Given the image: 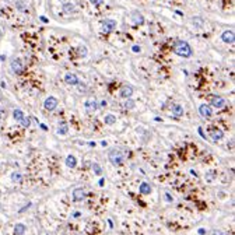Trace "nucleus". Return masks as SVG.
I'll list each match as a JSON object with an SVG mask.
<instances>
[{
  "label": "nucleus",
  "mask_w": 235,
  "mask_h": 235,
  "mask_svg": "<svg viewBox=\"0 0 235 235\" xmlns=\"http://www.w3.org/2000/svg\"><path fill=\"white\" fill-rule=\"evenodd\" d=\"M125 108H126V109H133V108H134V102H133L130 98H129L126 102H125Z\"/></svg>",
  "instance_id": "nucleus-22"
},
{
  "label": "nucleus",
  "mask_w": 235,
  "mask_h": 235,
  "mask_svg": "<svg viewBox=\"0 0 235 235\" xmlns=\"http://www.w3.org/2000/svg\"><path fill=\"white\" fill-rule=\"evenodd\" d=\"M84 197H86V192L81 189V188H76V189L73 190V199H74L76 201L83 200Z\"/></svg>",
  "instance_id": "nucleus-10"
},
{
  "label": "nucleus",
  "mask_w": 235,
  "mask_h": 235,
  "mask_svg": "<svg viewBox=\"0 0 235 235\" xmlns=\"http://www.w3.org/2000/svg\"><path fill=\"white\" fill-rule=\"evenodd\" d=\"M13 118L16 119L17 122H21L24 118V112L21 109H14V112H13Z\"/></svg>",
  "instance_id": "nucleus-18"
},
{
  "label": "nucleus",
  "mask_w": 235,
  "mask_h": 235,
  "mask_svg": "<svg viewBox=\"0 0 235 235\" xmlns=\"http://www.w3.org/2000/svg\"><path fill=\"white\" fill-rule=\"evenodd\" d=\"M174 51H175V53L178 56H182V57H190V55H192V48L185 41H178L175 44V46H174Z\"/></svg>",
  "instance_id": "nucleus-1"
},
{
  "label": "nucleus",
  "mask_w": 235,
  "mask_h": 235,
  "mask_svg": "<svg viewBox=\"0 0 235 235\" xmlns=\"http://www.w3.org/2000/svg\"><path fill=\"white\" fill-rule=\"evenodd\" d=\"M210 136L214 141H217V140H221L224 137V133L221 130H218V129H213L211 132H210Z\"/></svg>",
  "instance_id": "nucleus-13"
},
{
  "label": "nucleus",
  "mask_w": 235,
  "mask_h": 235,
  "mask_svg": "<svg viewBox=\"0 0 235 235\" xmlns=\"http://www.w3.org/2000/svg\"><path fill=\"white\" fill-rule=\"evenodd\" d=\"M132 20H133V23L134 24H143L144 23V17L140 14L139 11H134V13H132Z\"/></svg>",
  "instance_id": "nucleus-14"
},
{
  "label": "nucleus",
  "mask_w": 235,
  "mask_h": 235,
  "mask_svg": "<svg viewBox=\"0 0 235 235\" xmlns=\"http://www.w3.org/2000/svg\"><path fill=\"white\" fill-rule=\"evenodd\" d=\"M102 24H104V31H105V32H111V31H114V28L116 27V23H115L114 20H105Z\"/></svg>",
  "instance_id": "nucleus-12"
},
{
  "label": "nucleus",
  "mask_w": 235,
  "mask_h": 235,
  "mask_svg": "<svg viewBox=\"0 0 235 235\" xmlns=\"http://www.w3.org/2000/svg\"><path fill=\"white\" fill-rule=\"evenodd\" d=\"M11 179L13 181H14V182H16V181H21V174H18V172H14V174H13L11 175Z\"/></svg>",
  "instance_id": "nucleus-25"
},
{
  "label": "nucleus",
  "mask_w": 235,
  "mask_h": 235,
  "mask_svg": "<svg viewBox=\"0 0 235 235\" xmlns=\"http://www.w3.org/2000/svg\"><path fill=\"white\" fill-rule=\"evenodd\" d=\"M172 115L176 116V118L182 116V115H184V106H182V105H174V106H172Z\"/></svg>",
  "instance_id": "nucleus-16"
},
{
  "label": "nucleus",
  "mask_w": 235,
  "mask_h": 235,
  "mask_svg": "<svg viewBox=\"0 0 235 235\" xmlns=\"http://www.w3.org/2000/svg\"><path fill=\"white\" fill-rule=\"evenodd\" d=\"M64 81L69 84V86H77L79 84V77L73 73H67V74L64 76Z\"/></svg>",
  "instance_id": "nucleus-8"
},
{
  "label": "nucleus",
  "mask_w": 235,
  "mask_h": 235,
  "mask_svg": "<svg viewBox=\"0 0 235 235\" xmlns=\"http://www.w3.org/2000/svg\"><path fill=\"white\" fill-rule=\"evenodd\" d=\"M104 121H105V123L106 125H114L115 122H116V116L115 115H105V118H104Z\"/></svg>",
  "instance_id": "nucleus-21"
},
{
  "label": "nucleus",
  "mask_w": 235,
  "mask_h": 235,
  "mask_svg": "<svg viewBox=\"0 0 235 235\" xmlns=\"http://www.w3.org/2000/svg\"><path fill=\"white\" fill-rule=\"evenodd\" d=\"M67 132H69V126H67L64 122H62V123L59 125V127H57V133H59V134H66Z\"/></svg>",
  "instance_id": "nucleus-20"
},
{
  "label": "nucleus",
  "mask_w": 235,
  "mask_h": 235,
  "mask_svg": "<svg viewBox=\"0 0 235 235\" xmlns=\"http://www.w3.org/2000/svg\"><path fill=\"white\" fill-rule=\"evenodd\" d=\"M94 6H99V4H102V1L104 0H90Z\"/></svg>",
  "instance_id": "nucleus-27"
},
{
  "label": "nucleus",
  "mask_w": 235,
  "mask_h": 235,
  "mask_svg": "<svg viewBox=\"0 0 235 235\" xmlns=\"http://www.w3.org/2000/svg\"><path fill=\"white\" fill-rule=\"evenodd\" d=\"M29 123H31V119H29L28 116H27V118L24 116V118H23V121H21V125H23L24 127H28V126H29Z\"/></svg>",
  "instance_id": "nucleus-24"
},
{
  "label": "nucleus",
  "mask_w": 235,
  "mask_h": 235,
  "mask_svg": "<svg viewBox=\"0 0 235 235\" xmlns=\"http://www.w3.org/2000/svg\"><path fill=\"white\" fill-rule=\"evenodd\" d=\"M86 109H87V112L88 114H92V112H95L98 109V104H97V101H95V98H88L86 101Z\"/></svg>",
  "instance_id": "nucleus-3"
},
{
  "label": "nucleus",
  "mask_w": 235,
  "mask_h": 235,
  "mask_svg": "<svg viewBox=\"0 0 235 235\" xmlns=\"http://www.w3.org/2000/svg\"><path fill=\"white\" fill-rule=\"evenodd\" d=\"M11 70L16 73V74L23 73L24 66H23V63L20 62V59H13V60H11Z\"/></svg>",
  "instance_id": "nucleus-6"
},
{
  "label": "nucleus",
  "mask_w": 235,
  "mask_h": 235,
  "mask_svg": "<svg viewBox=\"0 0 235 235\" xmlns=\"http://www.w3.org/2000/svg\"><path fill=\"white\" fill-rule=\"evenodd\" d=\"M25 225L24 224H16V227H14V234L16 235H23L25 232Z\"/></svg>",
  "instance_id": "nucleus-19"
},
{
  "label": "nucleus",
  "mask_w": 235,
  "mask_h": 235,
  "mask_svg": "<svg viewBox=\"0 0 235 235\" xmlns=\"http://www.w3.org/2000/svg\"><path fill=\"white\" fill-rule=\"evenodd\" d=\"M92 169H94V172H95L97 175H101V174H102V169H101V166L98 165V164H92Z\"/></svg>",
  "instance_id": "nucleus-23"
},
{
  "label": "nucleus",
  "mask_w": 235,
  "mask_h": 235,
  "mask_svg": "<svg viewBox=\"0 0 235 235\" xmlns=\"http://www.w3.org/2000/svg\"><path fill=\"white\" fill-rule=\"evenodd\" d=\"M66 165L69 166V168H74L77 165V160H76L74 155H67V158H66Z\"/></svg>",
  "instance_id": "nucleus-17"
},
{
  "label": "nucleus",
  "mask_w": 235,
  "mask_h": 235,
  "mask_svg": "<svg viewBox=\"0 0 235 235\" xmlns=\"http://www.w3.org/2000/svg\"><path fill=\"white\" fill-rule=\"evenodd\" d=\"M121 97L122 98H125V99H129V98L132 97V94H133V87L132 86H123L121 88Z\"/></svg>",
  "instance_id": "nucleus-7"
},
{
  "label": "nucleus",
  "mask_w": 235,
  "mask_h": 235,
  "mask_svg": "<svg viewBox=\"0 0 235 235\" xmlns=\"http://www.w3.org/2000/svg\"><path fill=\"white\" fill-rule=\"evenodd\" d=\"M57 106V99L55 97H48L44 102V108L46 111H53V109Z\"/></svg>",
  "instance_id": "nucleus-4"
},
{
  "label": "nucleus",
  "mask_w": 235,
  "mask_h": 235,
  "mask_svg": "<svg viewBox=\"0 0 235 235\" xmlns=\"http://www.w3.org/2000/svg\"><path fill=\"white\" fill-rule=\"evenodd\" d=\"M101 106H106V101H102V102H101Z\"/></svg>",
  "instance_id": "nucleus-32"
},
{
  "label": "nucleus",
  "mask_w": 235,
  "mask_h": 235,
  "mask_svg": "<svg viewBox=\"0 0 235 235\" xmlns=\"http://www.w3.org/2000/svg\"><path fill=\"white\" fill-rule=\"evenodd\" d=\"M140 51V48L139 46H133V52H139Z\"/></svg>",
  "instance_id": "nucleus-29"
},
{
  "label": "nucleus",
  "mask_w": 235,
  "mask_h": 235,
  "mask_svg": "<svg viewBox=\"0 0 235 235\" xmlns=\"http://www.w3.org/2000/svg\"><path fill=\"white\" fill-rule=\"evenodd\" d=\"M139 190H140L141 195H150V193H151V186H150V184H147V182H143V184L140 185Z\"/></svg>",
  "instance_id": "nucleus-15"
},
{
  "label": "nucleus",
  "mask_w": 235,
  "mask_h": 235,
  "mask_svg": "<svg viewBox=\"0 0 235 235\" xmlns=\"http://www.w3.org/2000/svg\"><path fill=\"white\" fill-rule=\"evenodd\" d=\"M73 4H67V3H64V11H67V13H70V11H73Z\"/></svg>",
  "instance_id": "nucleus-26"
},
{
  "label": "nucleus",
  "mask_w": 235,
  "mask_h": 235,
  "mask_svg": "<svg viewBox=\"0 0 235 235\" xmlns=\"http://www.w3.org/2000/svg\"><path fill=\"white\" fill-rule=\"evenodd\" d=\"M211 105L214 108H224V105H225V101H224V98L221 97H211Z\"/></svg>",
  "instance_id": "nucleus-11"
},
{
  "label": "nucleus",
  "mask_w": 235,
  "mask_h": 235,
  "mask_svg": "<svg viewBox=\"0 0 235 235\" xmlns=\"http://www.w3.org/2000/svg\"><path fill=\"white\" fill-rule=\"evenodd\" d=\"M41 20H42L44 23H48V18H46V17H41Z\"/></svg>",
  "instance_id": "nucleus-31"
},
{
  "label": "nucleus",
  "mask_w": 235,
  "mask_h": 235,
  "mask_svg": "<svg viewBox=\"0 0 235 235\" xmlns=\"http://www.w3.org/2000/svg\"><path fill=\"white\" fill-rule=\"evenodd\" d=\"M199 234H200V235L206 234V231H204V229H203V228H200V229H199Z\"/></svg>",
  "instance_id": "nucleus-30"
},
{
  "label": "nucleus",
  "mask_w": 235,
  "mask_h": 235,
  "mask_svg": "<svg viewBox=\"0 0 235 235\" xmlns=\"http://www.w3.org/2000/svg\"><path fill=\"white\" fill-rule=\"evenodd\" d=\"M108 158L109 161L114 164V165H122L123 164V160H125V157H123V154H122V151L121 150H111L109 151V154H108Z\"/></svg>",
  "instance_id": "nucleus-2"
},
{
  "label": "nucleus",
  "mask_w": 235,
  "mask_h": 235,
  "mask_svg": "<svg viewBox=\"0 0 235 235\" xmlns=\"http://www.w3.org/2000/svg\"><path fill=\"white\" fill-rule=\"evenodd\" d=\"M199 114H200L203 118H211V116H213V109L210 108V105L203 104V105H200V108H199Z\"/></svg>",
  "instance_id": "nucleus-5"
},
{
  "label": "nucleus",
  "mask_w": 235,
  "mask_h": 235,
  "mask_svg": "<svg viewBox=\"0 0 235 235\" xmlns=\"http://www.w3.org/2000/svg\"><path fill=\"white\" fill-rule=\"evenodd\" d=\"M165 197H166V200L168 201H172V197L169 196V193H165Z\"/></svg>",
  "instance_id": "nucleus-28"
},
{
  "label": "nucleus",
  "mask_w": 235,
  "mask_h": 235,
  "mask_svg": "<svg viewBox=\"0 0 235 235\" xmlns=\"http://www.w3.org/2000/svg\"><path fill=\"white\" fill-rule=\"evenodd\" d=\"M221 39L224 41V42H227V44H232L235 39V36H234V31H224L223 35H221Z\"/></svg>",
  "instance_id": "nucleus-9"
}]
</instances>
